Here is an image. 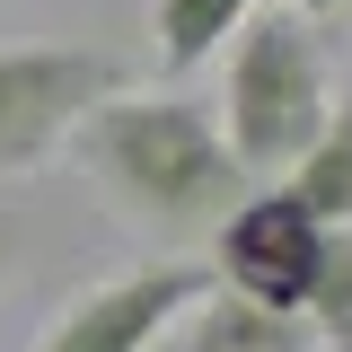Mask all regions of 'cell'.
I'll list each match as a JSON object with an SVG mask.
<instances>
[{
  "label": "cell",
  "instance_id": "4",
  "mask_svg": "<svg viewBox=\"0 0 352 352\" xmlns=\"http://www.w3.org/2000/svg\"><path fill=\"white\" fill-rule=\"evenodd\" d=\"M317 238H326V220L273 176V185H247L212 220V264L203 273H212L220 291L256 300V308H300L308 273H317Z\"/></svg>",
  "mask_w": 352,
  "mask_h": 352
},
{
  "label": "cell",
  "instance_id": "10",
  "mask_svg": "<svg viewBox=\"0 0 352 352\" xmlns=\"http://www.w3.org/2000/svg\"><path fill=\"white\" fill-rule=\"evenodd\" d=\"M282 9H291V18H335L344 0H282Z\"/></svg>",
  "mask_w": 352,
  "mask_h": 352
},
{
  "label": "cell",
  "instance_id": "2",
  "mask_svg": "<svg viewBox=\"0 0 352 352\" xmlns=\"http://www.w3.org/2000/svg\"><path fill=\"white\" fill-rule=\"evenodd\" d=\"M326 97H335V62L317 18L291 9H247L238 36H229V71H220V141L247 185H273L308 150V132L326 124Z\"/></svg>",
  "mask_w": 352,
  "mask_h": 352
},
{
  "label": "cell",
  "instance_id": "8",
  "mask_svg": "<svg viewBox=\"0 0 352 352\" xmlns=\"http://www.w3.org/2000/svg\"><path fill=\"white\" fill-rule=\"evenodd\" d=\"M256 0H159L150 9V36H159V71L185 80V71H203L220 44L238 36V18H247Z\"/></svg>",
  "mask_w": 352,
  "mask_h": 352
},
{
  "label": "cell",
  "instance_id": "5",
  "mask_svg": "<svg viewBox=\"0 0 352 352\" xmlns=\"http://www.w3.org/2000/svg\"><path fill=\"white\" fill-rule=\"evenodd\" d=\"M203 282L212 273L185 264V256H150V264H132V273H106V282H88L80 300H62L44 317L36 352H150Z\"/></svg>",
  "mask_w": 352,
  "mask_h": 352
},
{
  "label": "cell",
  "instance_id": "7",
  "mask_svg": "<svg viewBox=\"0 0 352 352\" xmlns=\"http://www.w3.org/2000/svg\"><path fill=\"white\" fill-rule=\"evenodd\" d=\"M282 185H291L317 220H352V80L326 97V124L308 132V150L282 168Z\"/></svg>",
  "mask_w": 352,
  "mask_h": 352
},
{
  "label": "cell",
  "instance_id": "9",
  "mask_svg": "<svg viewBox=\"0 0 352 352\" xmlns=\"http://www.w3.org/2000/svg\"><path fill=\"white\" fill-rule=\"evenodd\" d=\"M300 317L317 326V352H352V220H326L317 273L300 291Z\"/></svg>",
  "mask_w": 352,
  "mask_h": 352
},
{
  "label": "cell",
  "instance_id": "11",
  "mask_svg": "<svg viewBox=\"0 0 352 352\" xmlns=\"http://www.w3.org/2000/svg\"><path fill=\"white\" fill-rule=\"evenodd\" d=\"M9 264H18V220H0V282H9Z\"/></svg>",
  "mask_w": 352,
  "mask_h": 352
},
{
  "label": "cell",
  "instance_id": "3",
  "mask_svg": "<svg viewBox=\"0 0 352 352\" xmlns=\"http://www.w3.org/2000/svg\"><path fill=\"white\" fill-rule=\"evenodd\" d=\"M132 71L106 44H0V176H36L97 97Z\"/></svg>",
  "mask_w": 352,
  "mask_h": 352
},
{
  "label": "cell",
  "instance_id": "6",
  "mask_svg": "<svg viewBox=\"0 0 352 352\" xmlns=\"http://www.w3.org/2000/svg\"><path fill=\"white\" fill-rule=\"evenodd\" d=\"M168 352H317V326L300 308H256L238 291H220V282H203L176 308Z\"/></svg>",
  "mask_w": 352,
  "mask_h": 352
},
{
  "label": "cell",
  "instance_id": "1",
  "mask_svg": "<svg viewBox=\"0 0 352 352\" xmlns=\"http://www.w3.org/2000/svg\"><path fill=\"white\" fill-rule=\"evenodd\" d=\"M71 150H80L97 203L124 229L159 238V247L203 238L247 194V176H238L229 141H220V115L203 97H185V88H132L124 80L115 97H97L71 124Z\"/></svg>",
  "mask_w": 352,
  "mask_h": 352
}]
</instances>
